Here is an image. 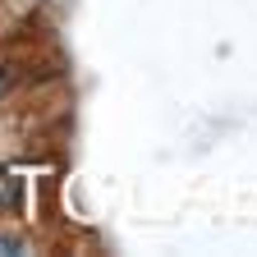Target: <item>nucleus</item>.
I'll list each match as a JSON object with an SVG mask.
<instances>
[{
  "mask_svg": "<svg viewBox=\"0 0 257 257\" xmlns=\"http://www.w3.org/2000/svg\"><path fill=\"white\" fill-rule=\"evenodd\" d=\"M14 87V69H10V64H0V96H5Z\"/></svg>",
  "mask_w": 257,
  "mask_h": 257,
  "instance_id": "1",
  "label": "nucleus"
}]
</instances>
